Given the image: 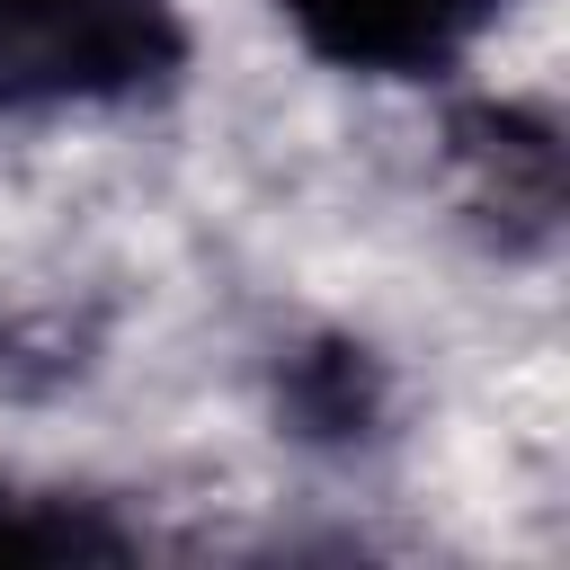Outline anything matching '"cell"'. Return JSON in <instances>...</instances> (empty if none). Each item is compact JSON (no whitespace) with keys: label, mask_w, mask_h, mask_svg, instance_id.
I'll use <instances>...</instances> for the list:
<instances>
[{"label":"cell","mask_w":570,"mask_h":570,"mask_svg":"<svg viewBox=\"0 0 570 570\" xmlns=\"http://www.w3.org/2000/svg\"><path fill=\"white\" fill-rule=\"evenodd\" d=\"M178 71L169 0H0V107L142 98Z\"/></svg>","instance_id":"6da1fadb"},{"label":"cell","mask_w":570,"mask_h":570,"mask_svg":"<svg viewBox=\"0 0 570 570\" xmlns=\"http://www.w3.org/2000/svg\"><path fill=\"white\" fill-rule=\"evenodd\" d=\"M445 169L463 214L490 223L499 249H543L561 232V142L525 107H454L445 125Z\"/></svg>","instance_id":"7a4b0ae2"},{"label":"cell","mask_w":570,"mask_h":570,"mask_svg":"<svg viewBox=\"0 0 570 570\" xmlns=\"http://www.w3.org/2000/svg\"><path fill=\"white\" fill-rule=\"evenodd\" d=\"M508 0H285L312 53L347 71H436L454 62Z\"/></svg>","instance_id":"3957f363"},{"label":"cell","mask_w":570,"mask_h":570,"mask_svg":"<svg viewBox=\"0 0 570 570\" xmlns=\"http://www.w3.org/2000/svg\"><path fill=\"white\" fill-rule=\"evenodd\" d=\"M276 401H285L294 436H312V445H356V436L383 428L392 383H383V356H374L365 338H303V347L285 356V374H276Z\"/></svg>","instance_id":"277c9868"},{"label":"cell","mask_w":570,"mask_h":570,"mask_svg":"<svg viewBox=\"0 0 570 570\" xmlns=\"http://www.w3.org/2000/svg\"><path fill=\"white\" fill-rule=\"evenodd\" d=\"M134 534L98 517L89 499L53 490H0V570H62V561H125Z\"/></svg>","instance_id":"5b68a950"},{"label":"cell","mask_w":570,"mask_h":570,"mask_svg":"<svg viewBox=\"0 0 570 570\" xmlns=\"http://www.w3.org/2000/svg\"><path fill=\"white\" fill-rule=\"evenodd\" d=\"M89 330L80 321H62V312H45V321H0V392H53V383H71L89 356Z\"/></svg>","instance_id":"8992f818"}]
</instances>
